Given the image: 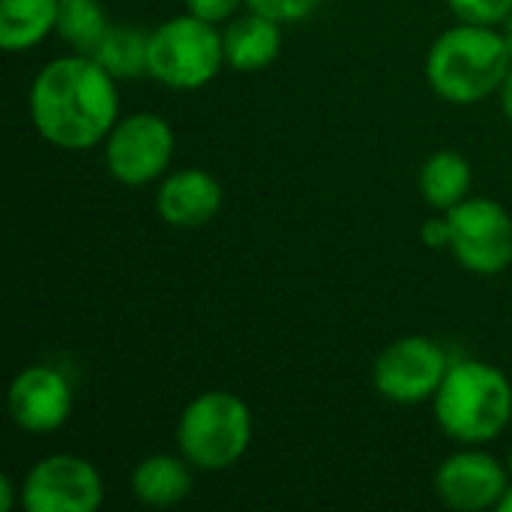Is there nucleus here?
I'll list each match as a JSON object with an SVG mask.
<instances>
[{"label":"nucleus","instance_id":"2","mask_svg":"<svg viewBox=\"0 0 512 512\" xmlns=\"http://www.w3.org/2000/svg\"><path fill=\"white\" fill-rule=\"evenodd\" d=\"M512 57L504 33L483 24H459L444 30L426 57L432 90L456 105H474L501 90Z\"/></svg>","mask_w":512,"mask_h":512},{"label":"nucleus","instance_id":"15","mask_svg":"<svg viewBox=\"0 0 512 512\" xmlns=\"http://www.w3.org/2000/svg\"><path fill=\"white\" fill-rule=\"evenodd\" d=\"M60 0H0V45L27 51L39 45L57 24Z\"/></svg>","mask_w":512,"mask_h":512},{"label":"nucleus","instance_id":"1","mask_svg":"<svg viewBox=\"0 0 512 512\" xmlns=\"http://www.w3.org/2000/svg\"><path fill=\"white\" fill-rule=\"evenodd\" d=\"M117 111V81L87 54L57 57L33 78L30 120L54 147H96L114 129Z\"/></svg>","mask_w":512,"mask_h":512},{"label":"nucleus","instance_id":"11","mask_svg":"<svg viewBox=\"0 0 512 512\" xmlns=\"http://www.w3.org/2000/svg\"><path fill=\"white\" fill-rule=\"evenodd\" d=\"M6 405L18 429L33 435H48L69 420L72 387L66 375L51 366H27L12 378Z\"/></svg>","mask_w":512,"mask_h":512},{"label":"nucleus","instance_id":"8","mask_svg":"<svg viewBox=\"0 0 512 512\" xmlns=\"http://www.w3.org/2000/svg\"><path fill=\"white\" fill-rule=\"evenodd\" d=\"M450 360L438 342L429 336H402L390 342L372 369L375 390L396 405H420L435 399Z\"/></svg>","mask_w":512,"mask_h":512},{"label":"nucleus","instance_id":"10","mask_svg":"<svg viewBox=\"0 0 512 512\" xmlns=\"http://www.w3.org/2000/svg\"><path fill=\"white\" fill-rule=\"evenodd\" d=\"M435 489L450 510H492L510 489V471L489 453L462 450L444 459L435 474Z\"/></svg>","mask_w":512,"mask_h":512},{"label":"nucleus","instance_id":"24","mask_svg":"<svg viewBox=\"0 0 512 512\" xmlns=\"http://www.w3.org/2000/svg\"><path fill=\"white\" fill-rule=\"evenodd\" d=\"M501 105H504V114L512 120V66L507 78H504V84H501Z\"/></svg>","mask_w":512,"mask_h":512},{"label":"nucleus","instance_id":"22","mask_svg":"<svg viewBox=\"0 0 512 512\" xmlns=\"http://www.w3.org/2000/svg\"><path fill=\"white\" fill-rule=\"evenodd\" d=\"M420 237H423V243L429 249H450V222H447V216L444 219H426Z\"/></svg>","mask_w":512,"mask_h":512},{"label":"nucleus","instance_id":"5","mask_svg":"<svg viewBox=\"0 0 512 512\" xmlns=\"http://www.w3.org/2000/svg\"><path fill=\"white\" fill-rule=\"evenodd\" d=\"M222 63V33H216V24L195 18L192 12L150 30L147 75L171 90H198L210 84Z\"/></svg>","mask_w":512,"mask_h":512},{"label":"nucleus","instance_id":"25","mask_svg":"<svg viewBox=\"0 0 512 512\" xmlns=\"http://www.w3.org/2000/svg\"><path fill=\"white\" fill-rule=\"evenodd\" d=\"M504 42H507V51H510L512 57V15L504 21Z\"/></svg>","mask_w":512,"mask_h":512},{"label":"nucleus","instance_id":"19","mask_svg":"<svg viewBox=\"0 0 512 512\" xmlns=\"http://www.w3.org/2000/svg\"><path fill=\"white\" fill-rule=\"evenodd\" d=\"M459 21L495 27L512 15V0H447Z\"/></svg>","mask_w":512,"mask_h":512},{"label":"nucleus","instance_id":"26","mask_svg":"<svg viewBox=\"0 0 512 512\" xmlns=\"http://www.w3.org/2000/svg\"><path fill=\"white\" fill-rule=\"evenodd\" d=\"M498 510L501 512H512V486L507 489V495L501 498V504H498Z\"/></svg>","mask_w":512,"mask_h":512},{"label":"nucleus","instance_id":"9","mask_svg":"<svg viewBox=\"0 0 512 512\" xmlns=\"http://www.w3.org/2000/svg\"><path fill=\"white\" fill-rule=\"evenodd\" d=\"M102 498L105 486L96 465L72 453L39 459L21 486V504L27 512H93Z\"/></svg>","mask_w":512,"mask_h":512},{"label":"nucleus","instance_id":"18","mask_svg":"<svg viewBox=\"0 0 512 512\" xmlns=\"http://www.w3.org/2000/svg\"><path fill=\"white\" fill-rule=\"evenodd\" d=\"M111 21L105 18V9L99 0H60L54 33L72 45L78 54H93L99 42L105 39Z\"/></svg>","mask_w":512,"mask_h":512},{"label":"nucleus","instance_id":"6","mask_svg":"<svg viewBox=\"0 0 512 512\" xmlns=\"http://www.w3.org/2000/svg\"><path fill=\"white\" fill-rule=\"evenodd\" d=\"M450 252L480 276H498L512 264V219L492 198H465L447 210Z\"/></svg>","mask_w":512,"mask_h":512},{"label":"nucleus","instance_id":"13","mask_svg":"<svg viewBox=\"0 0 512 512\" xmlns=\"http://www.w3.org/2000/svg\"><path fill=\"white\" fill-rule=\"evenodd\" d=\"M222 48H225V63L231 69L258 72L270 66L282 51V24L249 9L246 15L234 18L225 27Z\"/></svg>","mask_w":512,"mask_h":512},{"label":"nucleus","instance_id":"27","mask_svg":"<svg viewBox=\"0 0 512 512\" xmlns=\"http://www.w3.org/2000/svg\"><path fill=\"white\" fill-rule=\"evenodd\" d=\"M507 471H510V480H512V453H510V459H507Z\"/></svg>","mask_w":512,"mask_h":512},{"label":"nucleus","instance_id":"21","mask_svg":"<svg viewBox=\"0 0 512 512\" xmlns=\"http://www.w3.org/2000/svg\"><path fill=\"white\" fill-rule=\"evenodd\" d=\"M240 3H246V0H186V9L195 18H204L210 24H219V21L234 18V12L240 9Z\"/></svg>","mask_w":512,"mask_h":512},{"label":"nucleus","instance_id":"20","mask_svg":"<svg viewBox=\"0 0 512 512\" xmlns=\"http://www.w3.org/2000/svg\"><path fill=\"white\" fill-rule=\"evenodd\" d=\"M246 6L252 12H261V15L279 21V24H294V21L315 15L321 0H246Z\"/></svg>","mask_w":512,"mask_h":512},{"label":"nucleus","instance_id":"7","mask_svg":"<svg viewBox=\"0 0 512 512\" xmlns=\"http://www.w3.org/2000/svg\"><path fill=\"white\" fill-rule=\"evenodd\" d=\"M174 156V129L159 114H129L105 138L108 174L123 186H147Z\"/></svg>","mask_w":512,"mask_h":512},{"label":"nucleus","instance_id":"4","mask_svg":"<svg viewBox=\"0 0 512 512\" xmlns=\"http://www.w3.org/2000/svg\"><path fill=\"white\" fill-rule=\"evenodd\" d=\"M177 444L183 459L198 471L234 468L252 444L249 405L228 390L201 393L180 414Z\"/></svg>","mask_w":512,"mask_h":512},{"label":"nucleus","instance_id":"16","mask_svg":"<svg viewBox=\"0 0 512 512\" xmlns=\"http://www.w3.org/2000/svg\"><path fill=\"white\" fill-rule=\"evenodd\" d=\"M471 189V165L456 150H438L423 162L420 192L429 207L447 213L468 198Z\"/></svg>","mask_w":512,"mask_h":512},{"label":"nucleus","instance_id":"12","mask_svg":"<svg viewBox=\"0 0 512 512\" xmlns=\"http://www.w3.org/2000/svg\"><path fill=\"white\" fill-rule=\"evenodd\" d=\"M222 207V186L210 171L186 168L174 171L159 183L156 213L165 225L189 231L207 225Z\"/></svg>","mask_w":512,"mask_h":512},{"label":"nucleus","instance_id":"23","mask_svg":"<svg viewBox=\"0 0 512 512\" xmlns=\"http://www.w3.org/2000/svg\"><path fill=\"white\" fill-rule=\"evenodd\" d=\"M12 492H15L12 480L9 477H0V512L12 510Z\"/></svg>","mask_w":512,"mask_h":512},{"label":"nucleus","instance_id":"14","mask_svg":"<svg viewBox=\"0 0 512 512\" xmlns=\"http://www.w3.org/2000/svg\"><path fill=\"white\" fill-rule=\"evenodd\" d=\"M192 492L189 462L180 456L156 453L135 465L132 471V495L147 507H174Z\"/></svg>","mask_w":512,"mask_h":512},{"label":"nucleus","instance_id":"17","mask_svg":"<svg viewBox=\"0 0 512 512\" xmlns=\"http://www.w3.org/2000/svg\"><path fill=\"white\" fill-rule=\"evenodd\" d=\"M150 33L135 24H111L99 48L90 54L114 81H132L147 72Z\"/></svg>","mask_w":512,"mask_h":512},{"label":"nucleus","instance_id":"3","mask_svg":"<svg viewBox=\"0 0 512 512\" xmlns=\"http://www.w3.org/2000/svg\"><path fill=\"white\" fill-rule=\"evenodd\" d=\"M435 417L444 435L465 447L495 441L510 426L512 384L492 363H450L435 393Z\"/></svg>","mask_w":512,"mask_h":512}]
</instances>
